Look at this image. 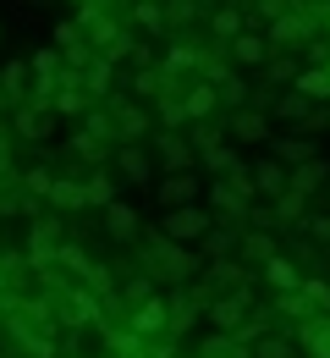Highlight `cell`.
I'll list each match as a JSON object with an SVG mask.
<instances>
[{
	"mask_svg": "<svg viewBox=\"0 0 330 358\" xmlns=\"http://www.w3.org/2000/svg\"><path fill=\"white\" fill-rule=\"evenodd\" d=\"M209 204H215L226 221H242L248 204H253V166H237L232 177H215L209 182Z\"/></svg>",
	"mask_w": 330,
	"mask_h": 358,
	"instance_id": "obj_3",
	"label": "cell"
},
{
	"mask_svg": "<svg viewBox=\"0 0 330 358\" xmlns=\"http://www.w3.org/2000/svg\"><path fill=\"white\" fill-rule=\"evenodd\" d=\"M105 231H110L116 243H133V237H138V210H127L121 199L105 204Z\"/></svg>",
	"mask_w": 330,
	"mask_h": 358,
	"instance_id": "obj_20",
	"label": "cell"
},
{
	"mask_svg": "<svg viewBox=\"0 0 330 358\" xmlns=\"http://www.w3.org/2000/svg\"><path fill=\"white\" fill-rule=\"evenodd\" d=\"M22 187H28V193H33V199H50V187H55V177H50L45 166H33V171H28V177H22Z\"/></svg>",
	"mask_w": 330,
	"mask_h": 358,
	"instance_id": "obj_35",
	"label": "cell"
},
{
	"mask_svg": "<svg viewBox=\"0 0 330 358\" xmlns=\"http://www.w3.org/2000/svg\"><path fill=\"white\" fill-rule=\"evenodd\" d=\"M325 72H330V55H325Z\"/></svg>",
	"mask_w": 330,
	"mask_h": 358,
	"instance_id": "obj_38",
	"label": "cell"
},
{
	"mask_svg": "<svg viewBox=\"0 0 330 358\" xmlns=\"http://www.w3.org/2000/svg\"><path fill=\"white\" fill-rule=\"evenodd\" d=\"M143 265L154 270L160 281H177V287H182V281H193V275L204 270V259L193 254L188 243H171L165 231H154V237H143Z\"/></svg>",
	"mask_w": 330,
	"mask_h": 358,
	"instance_id": "obj_2",
	"label": "cell"
},
{
	"mask_svg": "<svg viewBox=\"0 0 330 358\" xmlns=\"http://www.w3.org/2000/svg\"><path fill=\"white\" fill-rule=\"evenodd\" d=\"M264 281H270L276 292H297V287H303V275H297V265H292L286 254H276V259L264 265Z\"/></svg>",
	"mask_w": 330,
	"mask_h": 358,
	"instance_id": "obj_24",
	"label": "cell"
},
{
	"mask_svg": "<svg viewBox=\"0 0 330 358\" xmlns=\"http://www.w3.org/2000/svg\"><path fill=\"white\" fill-rule=\"evenodd\" d=\"M83 204H94V210L116 204V182H110V171H94V177L83 182Z\"/></svg>",
	"mask_w": 330,
	"mask_h": 358,
	"instance_id": "obj_26",
	"label": "cell"
},
{
	"mask_svg": "<svg viewBox=\"0 0 330 358\" xmlns=\"http://www.w3.org/2000/svg\"><path fill=\"white\" fill-rule=\"evenodd\" d=\"M237 166H242V149H237V143H215V149H204V177H232Z\"/></svg>",
	"mask_w": 330,
	"mask_h": 358,
	"instance_id": "obj_21",
	"label": "cell"
},
{
	"mask_svg": "<svg viewBox=\"0 0 330 358\" xmlns=\"http://www.w3.org/2000/svg\"><path fill=\"white\" fill-rule=\"evenodd\" d=\"M198 171H165V182H154V187H160V204H165V210H182V204H198V193H204V187H198Z\"/></svg>",
	"mask_w": 330,
	"mask_h": 358,
	"instance_id": "obj_9",
	"label": "cell"
},
{
	"mask_svg": "<svg viewBox=\"0 0 330 358\" xmlns=\"http://www.w3.org/2000/svg\"><path fill=\"white\" fill-rule=\"evenodd\" d=\"M215 110H220V89H215L209 78H193L188 89H182V116L204 122V116H215Z\"/></svg>",
	"mask_w": 330,
	"mask_h": 358,
	"instance_id": "obj_10",
	"label": "cell"
},
{
	"mask_svg": "<svg viewBox=\"0 0 330 358\" xmlns=\"http://www.w3.org/2000/svg\"><path fill=\"white\" fill-rule=\"evenodd\" d=\"M308 105H314V99H303V94L292 89V94L276 99V116H286V122H308Z\"/></svg>",
	"mask_w": 330,
	"mask_h": 358,
	"instance_id": "obj_32",
	"label": "cell"
},
{
	"mask_svg": "<svg viewBox=\"0 0 330 358\" xmlns=\"http://www.w3.org/2000/svg\"><path fill=\"white\" fill-rule=\"evenodd\" d=\"M110 127H116V138L138 143V138L149 133V110H138V105H116V99H110Z\"/></svg>",
	"mask_w": 330,
	"mask_h": 358,
	"instance_id": "obj_14",
	"label": "cell"
},
{
	"mask_svg": "<svg viewBox=\"0 0 330 358\" xmlns=\"http://www.w3.org/2000/svg\"><path fill=\"white\" fill-rule=\"evenodd\" d=\"M314 34V17H303V11H286V17H276V34H270V50L276 45H303Z\"/></svg>",
	"mask_w": 330,
	"mask_h": 358,
	"instance_id": "obj_17",
	"label": "cell"
},
{
	"mask_svg": "<svg viewBox=\"0 0 330 358\" xmlns=\"http://www.w3.org/2000/svg\"><path fill=\"white\" fill-rule=\"evenodd\" d=\"M50 204H55V210H77V204H83V182L61 177L55 187H50Z\"/></svg>",
	"mask_w": 330,
	"mask_h": 358,
	"instance_id": "obj_30",
	"label": "cell"
},
{
	"mask_svg": "<svg viewBox=\"0 0 330 358\" xmlns=\"http://www.w3.org/2000/svg\"><path fill=\"white\" fill-rule=\"evenodd\" d=\"M55 303H45V298H17L11 303V314H6V331L28 348L33 358H55Z\"/></svg>",
	"mask_w": 330,
	"mask_h": 358,
	"instance_id": "obj_1",
	"label": "cell"
},
{
	"mask_svg": "<svg viewBox=\"0 0 330 358\" xmlns=\"http://www.w3.org/2000/svg\"><path fill=\"white\" fill-rule=\"evenodd\" d=\"M209 34H215L220 45H232L237 34H242V6H215V11H209Z\"/></svg>",
	"mask_w": 330,
	"mask_h": 358,
	"instance_id": "obj_23",
	"label": "cell"
},
{
	"mask_svg": "<svg viewBox=\"0 0 330 358\" xmlns=\"http://www.w3.org/2000/svg\"><path fill=\"white\" fill-rule=\"evenodd\" d=\"M276 215H281V221H308V199H303V193H292V187H286L281 199H276Z\"/></svg>",
	"mask_w": 330,
	"mask_h": 358,
	"instance_id": "obj_31",
	"label": "cell"
},
{
	"mask_svg": "<svg viewBox=\"0 0 330 358\" xmlns=\"http://www.w3.org/2000/svg\"><path fill=\"white\" fill-rule=\"evenodd\" d=\"M276 160H281L286 171H292V166L314 160V143H308V138H276Z\"/></svg>",
	"mask_w": 330,
	"mask_h": 358,
	"instance_id": "obj_28",
	"label": "cell"
},
{
	"mask_svg": "<svg viewBox=\"0 0 330 358\" xmlns=\"http://www.w3.org/2000/svg\"><path fill=\"white\" fill-rule=\"evenodd\" d=\"M303 226H308V231H314L320 243H330V215H308V221H303Z\"/></svg>",
	"mask_w": 330,
	"mask_h": 358,
	"instance_id": "obj_36",
	"label": "cell"
},
{
	"mask_svg": "<svg viewBox=\"0 0 330 358\" xmlns=\"http://www.w3.org/2000/svg\"><path fill=\"white\" fill-rule=\"evenodd\" d=\"M0 105H6V94H0Z\"/></svg>",
	"mask_w": 330,
	"mask_h": 358,
	"instance_id": "obj_39",
	"label": "cell"
},
{
	"mask_svg": "<svg viewBox=\"0 0 330 358\" xmlns=\"http://www.w3.org/2000/svg\"><path fill=\"white\" fill-rule=\"evenodd\" d=\"M242 259H248V265H270V259H276V243H270L264 231H253V237H242Z\"/></svg>",
	"mask_w": 330,
	"mask_h": 358,
	"instance_id": "obj_29",
	"label": "cell"
},
{
	"mask_svg": "<svg viewBox=\"0 0 330 358\" xmlns=\"http://www.w3.org/2000/svg\"><path fill=\"white\" fill-rule=\"evenodd\" d=\"M297 336H303L308 358H330V309H320L314 320H303V325H297Z\"/></svg>",
	"mask_w": 330,
	"mask_h": 358,
	"instance_id": "obj_15",
	"label": "cell"
},
{
	"mask_svg": "<svg viewBox=\"0 0 330 358\" xmlns=\"http://www.w3.org/2000/svg\"><path fill=\"white\" fill-rule=\"evenodd\" d=\"M127 325H133L138 336L154 342V336H165V331H171V303H165L160 292H149L143 303H133V320H127Z\"/></svg>",
	"mask_w": 330,
	"mask_h": 358,
	"instance_id": "obj_8",
	"label": "cell"
},
{
	"mask_svg": "<svg viewBox=\"0 0 330 358\" xmlns=\"http://www.w3.org/2000/svg\"><path fill=\"white\" fill-rule=\"evenodd\" d=\"M226 50H232V66H264L270 61V39H259V34H237Z\"/></svg>",
	"mask_w": 330,
	"mask_h": 358,
	"instance_id": "obj_16",
	"label": "cell"
},
{
	"mask_svg": "<svg viewBox=\"0 0 330 358\" xmlns=\"http://www.w3.org/2000/svg\"><path fill=\"white\" fill-rule=\"evenodd\" d=\"M50 127H55V110L50 105H17V116H11V133L17 138H50Z\"/></svg>",
	"mask_w": 330,
	"mask_h": 358,
	"instance_id": "obj_11",
	"label": "cell"
},
{
	"mask_svg": "<svg viewBox=\"0 0 330 358\" xmlns=\"http://www.w3.org/2000/svg\"><path fill=\"white\" fill-rule=\"evenodd\" d=\"M50 303H55V320H61V325H72V331L94 325V320H99V309H105V298H99V292H89L83 281H72L66 292H55Z\"/></svg>",
	"mask_w": 330,
	"mask_h": 358,
	"instance_id": "obj_4",
	"label": "cell"
},
{
	"mask_svg": "<svg viewBox=\"0 0 330 358\" xmlns=\"http://www.w3.org/2000/svg\"><path fill=\"white\" fill-rule=\"evenodd\" d=\"M193 155H198V149H193L188 138L160 133V160H165V171H188V166H193Z\"/></svg>",
	"mask_w": 330,
	"mask_h": 358,
	"instance_id": "obj_22",
	"label": "cell"
},
{
	"mask_svg": "<svg viewBox=\"0 0 330 358\" xmlns=\"http://www.w3.org/2000/svg\"><path fill=\"white\" fill-rule=\"evenodd\" d=\"M253 193H264V199H281L286 193V166L276 160V155L253 166Z\"/></svg>",
	"mask_w": 330,
	"mask_h": 358,
	"instance_id": "obj_18",
	"label": "cell"
},
{
	"mask_svg": "<svg viewBox=\"0 0 330 358\" xmlns=\"http://www.w3.org/2000/svg\"><path fill=\"white\" fill-rule=\"evenodd\" d=\"M253 358H297V348L281 331H264V336H253Z\"/></svg>",
	"mask_w": 330,
	"mask_h": 358,
	"instance_id": "obj_27",
	"label": "cell"
},
{
	"mask_svg": "<svg viewBox=\"0 0 330 358\" xmlns=\"http://www.w3.org/2000/svg\"><path fill=\"white\" fill-rule=\"evenodd\" d=\"M292 89L303 94V99H330V72H325V66H308V72L292 78Z\"/></svg>",
	"mask_w": 330,
	"mask_h": 358,
	"instance_id": "obj_25",
	"label": "cell"
},
{
	"mask_svg": "<svg viewBox=\"0 0 330 358\" xmlns=\"http://www.w3.org/2000/svg\"><path fill=\"white\" fill-rule=\"evenodd\" d=\"M0 171H11V127L0 122Z\"/></svg>",
	"mask_w": 330,
	"mask_h": 358,
	"instance_id": "obj_37",
	"label": "cell"
},
{
	"mask_svg": "<svg viewBox=\"0 0 330 358\" xmlns=\"http://www.w3.org/2000/svg\"><path fill=\"white\" fill-rule=\"evenodd\" d=\"M232 138L237 143H259V138H270V122H264V110H232Z\"/></svg>",
	"mask_w": 330,
	"mask_h": 358,
	"instance_id": "obj_19",
	"label": "cell"
},
{
	"mask_svg": "<svg viewBox=\"0 0 330 358\" xmlns=\"http://www.w3.org/2000/svg\"><path fill=\"white\" fill-rule=\"evenodd\" d=\"M215 89H220V105H226V110H242V105H248V83H242V78H226V83H215Z\"/></svg>",
	"mask_w": 330,
	"mask_h": 358,
	"instance_id": "obj_34",
	"label": "cell"
},
{
	"mask_svg": "<svg viewBox=\"0 0 330 358\" xmlns=\"http://www.w3.org/2000/svg\"><path fill=\"white\" fill-rule=\"evenodd\" d=\"M204 314H209V325H215V331H242V325H248V314H253V298H248V292H220V298H209V303H204Z\"/></svg>",
	"mask_w": 330,
	"mask_h": 358,
	"instance_id": "obj_6",
	"label": "cell"
},
{
	"mask_svg": "<svg viewBox=\"0 0 330 358\" xmlns=\"http://www.w3.org/2000/svg\"><path fill=\"white\" fill-rule=\"evenodd\" d=\"M209 226H215V215L204 210V204H182V210H165V237L171 243H204L209 237Z\"/></svg>",
	"mask_w": 330,
	"mask_h": 358,
	"instance_id": "obj_5",
	"label": "cell"
},
{
	"mask_svg": "<svg viewBox=\"0 0 330 358\" xmlns=\"http://www.w3.org/2000/svg\"><path fill=\"white\" fill-rule=\"evenodd\" d=\"M325 177H330V160L314 155V160H303V166H292V171H286V187L308 199V193H320V187H325Z\"/></svg>",
	"mask_w": 330,
	"mask_h": 358,
	"instance_id": "obj_13",
	"label": "cell"
},
{
	"mask_svg": "<svg viewBox=\"0 0 330 358\" xmlns=\"http://www.w3.org/2000/svg\"><path fill=\"white\" fill-rule=\"evenodd\" d=\"M133 22L160 34V28H165V6H160V0H138V6H133Z\"/></svg>",
	"mask_w": 330,
	"mask_h": 358,
	"instance_id": "obj_33",
	"label": "cell"
},
{
	"mask_svg": "<svg viewBox=\"0 0 330 358\" xmlns=\"http://www.w3.org/2000/svg\"><path fill=\"white\" fill-rule=\"evenodd\" d=\"M116 171L127 182H138V187H154V160L143 155L138 143H121V149H116Z\"/></svg>",
	"mask_w": 330,
	"mask_h": 358,
	"instance_id": "obj_12",
	"label": "cell"
},
{
	"mask_svg": "<svg viewBox=\"0 0 330 358\" xmlns=\"http://www.w3.org/2000/svg\"><path fill=\"white\" fill-rule=\"evenodd\" d=\"M61 248H66V231H61V221H55V215H39V221H33V243H28V265L45 270L50 259L61 254Z\"/></svg>",
	"mask_w": 330,
	"mask_h": 358,
	"instance_id": "obj_7",
	"label": "cell"
}]
</instances>
